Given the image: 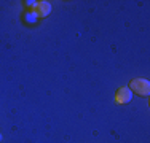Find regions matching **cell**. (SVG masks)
<instances>
[{
    "mask_svg": "<svg viewBox=\"0 0 150 143\" xmlns=\"http://www.w3.org/2000/svg\"><path fill=\"white\" fill-rule=\"evenodd\" d=\"M129 91L134 92V94H137V95H142V97H147L150 94L149 80H145V78H134V80H131Z\"/></svg>",
    "mask_w": 150,
    "mask_h": 143,
    "instance_id": "obj_1",
    "label": "cell"
},
{
    "mask_svg": "<svg viewBox=\"0 0 150 143\" xmlns=\"http://www.w3.org/2000/svg\"><path fill=\"white\" fill-rule=\"evenodd\" d=\"M50 13H51V3H50V2L42 0V2H37V3H35L34 14H35L37 18H46Z\"/></svg>",
    "mask_w": 150,
    "mask_h": 143,
    "instance_id": "obj_2",
    "label": "cell"
},
{
    "mask_svg": "<svg viewBox=\"0 0 150 143\" xmlns=\"http://www.w3.org/2000/svg\"><path fill=\"white\" fill-rule=\"evenodd\" d=\"M133 97V92L129 91V88H120L118 92L115 94V102L118 103H128Z\"/></svg>",
    "mask_w": 150,
    "mask_h": 143,
    "instance_id": "obj_3",
    "label": "cell"
},
{
    "mask_svg": "<svg viewBox=\"0 0 150 143\" xmlns=\"http://www.w3.org/2000/svg\"><path fill=\"white\" fill-rule=\"evenodd\" d=\"M0 140H2V135H0Z\"/></svg>",
    "mask_w": 150,
    "mask_h": 143,
    "instance_id": "obj_4",
    "label": "cell"
}]
</instances>
